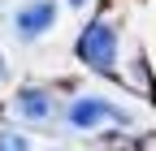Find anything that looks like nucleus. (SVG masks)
Instances as JSON below:
<instances>
[{"mask_svg":"<svg viewBox=\"0 0 156 151\" xmlns=\"http://www.w3.org/2000/svg\"><path fill=\"white\" fill-rule=\"evenodd\" d=\"M65 125L78 129V134H91L100 125H130V112L108 104L104 95H74L69 108H65Z\"/></svg>","mask_w":156,"mask_h":151,"instance_id":"nucleus-1","label":"nucleus"},{"mask_svg":"<svg viewBox=\"0 0 156 151\" xmlns=\"http://www.w3.org/2000/svg\"><path fill=\"white\" fill-rule=\"evenodd\" d=\"M78 56H83L91 69L113 73L117 69V30H113V22H91L78 35Z\"/></svg>","mask_w":156,"mask_h":151,"instance_id":"nucleus-2","label":"nucleus"},{"mask_svg":"<svg viewBox=\"0 0 156 151\" xmlns=\"http://www.w3.org/2000/svg\"><path fill=\"white\" fill-rule=\"evenodd\" d=\"M52 26H56V5H52V0H26V5L13 13V35H17L22 43L48 35Z\"/></svg>","mask_w":156,"mask_h":151,"instance_id":"nucleus-3","label":"nucleus"},{"mask_svg":"<svg viewBox=\"0 0 156 151\" xmlns=\"http://www.w3.org/2000/svg\"><path fill=\"white\" fill-rule=\"evenodd\" d=\"M9 108H13V117L26 121V125H48L56 117V99H52V91H44V86H22Z\"/></svg>","mask_w":156,"mask_h":151,"instance_id":"nucleus-4","label":"nucleus"},{"mask_svg":"<svg viewBox=\"0 0 156 151\" xmlns=\"http://www.w3.org/2000/svg\"><path fill=\"white\" fill-rule=\"evenodd\" d=\"M0 151H30V138L17 129H0Z\"/></svg>","mask_w":156,"mask_h":151,"instance_id":"nucleus-5","label":"nucleus"},{"mask_svg":"<svg viewBox=\"0 0 156 151\" xmlns=\"http://www.w3.org/2000/svg\"><path fill=\"white\" fill-rule=\"evenodd\" d=\"M9 82V65H5V56H0V86Z\"/></svg>","mask_w":156,"mask_h":151,"instance_id":"nucleus-6","label":"nucleus"},{"mask_svg":"<svg viewBox=\"0 0 156 151\" xmlns=\"http://www.w3.org/2000/svg\"><path fill=\"white\" fill-rule=\"evenodd\" d=\"M69 5H74V9H78V5H87V0H69Z\"/></svg>","mask_w":156,"mask_h":151,"instance_id":"nucleus-7","label":"nucleus"}]
</instances>
